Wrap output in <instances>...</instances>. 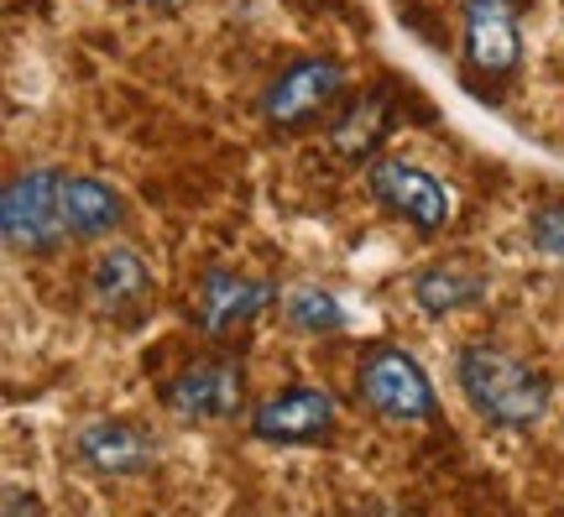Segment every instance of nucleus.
<instances>
[{"mask_svg": "<svg viewBox=\"0 0 564 517\" xmlns=\"http://www.w3.org/2000/svg\"><path fill=\"white\" fill-rule=\"evenodd\" d=\"M356 387H361L366 408L392 418V423H429V418L440 413L434 381L423 377V366L408 356V351H398V345H377V351L361 360Z\"/></svg>", "mask_w": 564, "mask_h": 517, "instance_id": "7ed1b4c3", "label": "nucleus"}, {"mask_svg": "<svg viewBox=\"0 0 564 517\" xmlns=\"http://www.w3.org/2000/svg\"><path fill=\"white\" fill-rule=\"evenodd\" d=\"M272 299H278L272 282L241 278L230 267H209L199 278V293H194V324L204 335H230V330H241L246 319L262 314Z\"/></svg>", "mask_w": 564, "mask_h": 517, "instance_id": "6e6552de", "label": "nucleus"}, {"mask_svg": "<svg viewBox=\"0 0 564 517\" xmlns=\"http://www.w3.org/2000/svg\"><path fill=\"white\" fill-rule=\"evenodd\" d=\"M481 293H486V278H476L460 261H434V267H423L419 278H413V299H419L423 314H434V319L476 303Z\"/></svg>", "mask_w": 564, "mask_h": 517, "instance_id": "ddd939ff", "label": "nucleus"}, {"mask_svg": "<svg viewBox=\"0 0 564 517\" xmlns=\"http://www.w3.org/2000/svg\"><path fill=\"white\" fill-rule=\"evenodd\" d=\"M282 309H288V319H293L299 330H308V335H335L345 324L340 299L324 293V288H293V293L282 299Z\"/></svg>", "mask_w": 564, "mask_h": 517, "instance_id": "2eb2a0df", "label": "nucleus"}, {"mask_svg": "<svg viewBox=\"0 0 564 517\" xmlns=\"http://www.w3.org/2000/svg\"><path fill=\"white\" fill-rule=\"evenodd\" d=\"M366 183H371V200L382 204L387 215L408 219V225L423 230V236H434V230L449 225L455 200H449V189H444L429 168H419V162H408V158L371 162V179Z\"/></svg>", "mask_w": 564, "mask_h": 517, "instance_id": "423d86ee", "label": "nucleus"}, {"mask_svg": "<svg viewBox=\"0 0 564 517\" xmlns=\"http://www.w3.org/2000/svg\"><path fill=\"white\" fill-rule=\"evenodd\" d=\"M63 173L58 168H26L6 183L0 194V230L11 251L42 257L68 236V219H63Z\"/></svg>", "mask_w": 564, "mask_h": 517, "instance_id": "f03ea898", "label": "nucleus"}, {"mask_svg": "<svg viewBox=\"0 0 564 517\" xmlns=\"http://www.w3.org/2000/svg\"><path fill=\"white\" fill-rule=\"evenodd\" d=\"M460 387L470 408L497 429H528L549 408V381L528 360L507 356L502 345H465L460 351Z\"/></svg>", "mask_w": 564, "mask_h": 517, "instance_id": "f257e3e1", "label": "nucleus"}, {"mask_svg": "<svg viewBox=\"0 0 564 517\" xmlns=\"http://www.w3.org/2000/svg\"><path fill=\"white\" fill-rule=\"evenodd\" d=\"M528 230H533V246H539V251H549V257L564 261V200L539 204L533 219H528Z\"/></svg>", "mask_w": 564, "mask_h": 517, "instance_id": "dca6fc26", "label": "nucleus"}, {"mask_svg": "<svg viewBox=\"0 0 564 517\" xmlns=\"http://www.w3.org/2000/svg\"><path fill=\"white\" fill-rule=\"evenodd\" d=\"M345 68L335 58H293L262 89V116L272 131H303L340 100Z\"/></svg>", "mask_w": 564, "mask_h": 517, "instance_id": "20e7f679", "label": "nucleus"}, {"mask_svg": "<svg viewBox=\"0 0 564 517\" xmlns=\"http://www.w3.org/2000/svg\"><path fill=\"white\" fill-rule=\"evenodd\" d=\"M141 6H178V0H141Z\"/></svg>", "mask_w": 564, "mask_h": 517, "instance_id": "f3484780", "label": "nucleus"}, {"mask_svg": "<svg viewBox=\"0 0 564 517\" xmlns=\"http://www.w3.org/2000/svg\"><path fill=\"white\" fill-rule=\"evenodd\" d=\"M387 137V100L382 95H366V100H350L340 110V120L329 126V147L340 152L345 162L371 158Z\"/></svg>", "mask_w": 564, "mask_h": 517, "instance_id": "4468645a", "label": "nucleus"}, {"mask_svg": "<svg viewBox=\"0 0 564 517\" xmlns=\"http://www.w3.org/2000/svg\"><path fill=\"white\" fill-rule=\"evenodd\" d=\"M121 194L100 179H68L63 183V219H68V236L79 240H100L121 225Z\"/></svg>", "mask_w": 564, "mask_h": 517, "instance_id": "f8f14e48", "label": "nucleus"}, {"mask_svg": "<svg viewBox=\"0 0 564 517\" xmlns=\"http://www.w3.org/2000/svg\"><path fill=\"white\" fill-rule=\"evenodd\" d=\"M162 402H167L178 418H188V423L230 418L241 408V366L225 360V356L194 360L188 371H178V377L162 387Z\"/></svg>", "mask_w": 564, "mask_h": 517, "instance_id": "0eeeda50", "label": "nucleus"}, {"mask_svg": "<svg viewBox=\"0 0 564 517\" xmlns=\"http://www.w3.org/2000/svg\"><path fill=\"white\" fill-rule=\"evenodd\" d=\"M335 429V398L324 387H288L251 413V434L267 444H314Z\"/></svg>", "mask_w": 564, "mask_h": 517, "instance_id": "1a4fd4ad", "label": "nucleus"}, {"mask_svg": "<svg viewBox=\"0 0 564 517\" xmlns=\"http://www.w3.org/2000/svg\"><path fill=\"white\" fill-rule=\"evenodd\" d=\"M460 37L470 79L502 84L523 58V32H518V0H465Z\"/></svg>", "mask_w": 564, "mask_h": 517, "instance_id": "39448f33", "label": "nucleus"}, {"mask_svg": "<svg viewBox=\"0 0 564 517\" xmlns=\"http://www.w3.org/2000/svg\"><path fill=\"white\" fill-rule=\"evenodd\" d=\"M79 460L100 476H147L158 465V439L147 434L131 418H100L79 434Z\"/></svg>", "mask_w": 564, "mask_h": 517, "instance_id": "9d476101", "label": "nucleus"}, {"mask_svg": "<svg viewBox=\"0 0 564 517\" xmlns=\"http://www.w3.org/2000/svg\"><path fill=\"white\" fill-rule=\"evenodd\" d=\"M89 299L105 319H137L152 299V267L137 246H105L89 267Z\"/></svg>", "mask_w": 564, "mask_h": 517, "instance_id": "9b49d317", "label": "nucleus"}]
</instances>
